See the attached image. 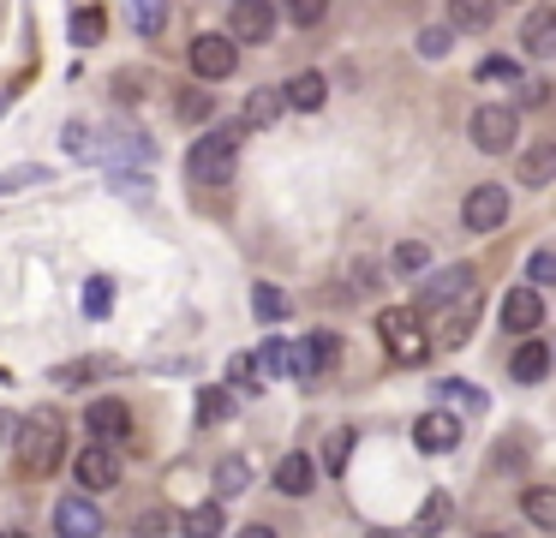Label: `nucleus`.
I'll return each mask as SVG.
<instances>
[{"mask_svg": "<svg viewBox=\"0 0 556 538\" xmlns=\"http://www.w3.org/2000/svg\"><path fill=\"white\" fill-rule=\"evenodd\" d=\"M61 454H66V425H61V413L37 406V413L18 425V461H25L30 478H49L54 466H61Z\"/></svg>", "mask_w": 556, "mask_h": 538, "instance_id": "1", "label": "nucleus"}, {"mask_svg": "<svg viewBox=\"0 0 556 538\" xmlns=\"http://www.w3.org/2000/svg\"><path fill=\"white\" fill-rule=\"evenodd\" d=\"M233 162H240V126H216L186 150V174H192L198 186H228Z\"/></svg>", "mask_w": 556, "mask_h": 538, "instance_id": "2", "label": "nucleus"}, {"mask_svg": "<svg viewBox=\"0 0 556 538\" xmlns=\"http://www.w3.org/2000/svg\"><path fill=\"white\" fill-rule=\"evenodd\" d=\"M377 335H383V347H389V359H395V365H419V359L431 353V341H425L419 311H413V305L377 311Z\"/></svg>", "mask_w": 556, "mask_h": 538, "instance_id": "3", "label": "nucleus"}, {"mask_svg": "<svg viewBox=\"0 0 556 538\" xmlns=\"http://www.w3.org/2000/svg\"><path fill=\"white\" fill-rule=\"evenodd\" d=\"M472 143H479L484 155H508L520 143V114L508 102H484L472 108Z\"/></svg>", "mask_w": 556, "mask_h": 538, "instance_id": "4", "label": "nucleus"}, {"mask_svg": "<svg viewBox=\"0 0 556 538\" xmlns=\"http://www.w3.org/2000/svg\"><path fill=\"white\" fill-rule=\"evenodd\" d=\"M192 72L204 84H222V78H233L240 72V42L233 36H216V30H204L192 42Z\"/></svg>", "mask_w": 556, "mask_h": 538, "instance_id": "5", "label": "nucleus"}, {"mask_svg": "<svg viewBox=\"0 0 556 538\" xmlns=\"http://www.w3.org/2000/svg\"><path fill=\"white\" fill-rule=\"evenodd\" d=\"M460 293H472V263H448V270L425 275V281L413 287V305H419V311H437V305H455Z\"/></svg>", "mask_w": 556, "mask_h": 538, "instance_id": "6", "label": "nucleus"}, {"mask_svg": "<svg viewBox=\"0 0 556 538\" xmlns=\"http://www.w3.org/2000/svg\"><path fill=\"white\" fill-rule=\"evenodd\" d=\"M508 203H515V191H508V186H472L467 203H460V222H467L472 234H491V227L508 222Z\"/></svg>", "mask_w": 556, "mask_h": 538, "instance_id": "7", "label": "nucleus"}, {"mask_svg": "<svg viewBox=\"0 0 556 538\" xmlns=\"http://www.w3.org/2000/svg\"><path fill=\"white\" fill-rule=\"evenodd\" d=\"M73 478H78V490H114L121 485V454L109 442H85L73 454Z\"/></svg>", "mask_w": 556, "mask_h": 538, "instance_id": "8", "label": "nucleus"}, {"mask_svg": "<svg viewBox=\"0 0 556 538\" xmlns=\"http://www.w3.org/2000/svg\"><path fill=\"white\" fill-rule=\"evenodd\" d=\"M228 36L233 42H269V36H276V7H269V0H233Z\"/></svg>", "mask_w": 556, "mask_h": 538, "instance_id": "9", "label": "nucleus"}, {"mask_svg": "<svg viewBox=\"0 0 556 538\" xmlns=\"http://www.w3.org/2000/svg\"><path fill=\"white\" fill-rule=\"evenodd\" d=\"M544 323V293L539 287H508L503 293V329L508 335H539Z\"/></svg>", "mask_w": 556, "mask_h": 538, "instance_id": "10", "label": "nucleus"}, {"mask_svg": "<svg viewBox=\"0 0 556 538\" xmlns=\"http://www.w3.org/2000/svg\"><path fill=\"white\" fill-rule=\"evenodd\" d=\"M324 365H336V335H329V329H317V335H305L300 347H288V377L312 383Z\"/></svg>", "mask_w": 556, "mask_h": 538, "instance_id": "11", "label": "nucleus"}, {"mask_svg": "<svg viewBox=\"0 0 556 538\" xmlns=\"http://www.w3.org/2000/svg\"><path fill=\"white\" fill-rule=\"evenodd\" d=\"M413 442H419L425 454H448V449H460V418L455 413H419L413 418Z\"/></svg>", "mask_w": 556, "mask_h": 538, "instance_id": "12", "label": "nucleus"}, {"mask_svg": "<svg viewBox=\"0 0 556 538\" xmlns=\"http://www.w3.org/2000/svg\"><path fill=\"white\" fill-rule=\"evenodd\" d=\"M54 526H61V538H102V509L90 497H61L54 502Z\"/></svg>", "mask_w": 556, "mask_h": 538, "instance_id": "13", "label": "nucleus"}, {"mask_svg": "<svg viewBox=\"0 0 556 538\" xmlns=\"http://www.w3.org/2000/svg\"><path fill=\"white\" fill-rule=\"evenodd\" d=\"M281 114H288V102H281V84H257V90L245 96V114H240V126H245V132H269Z\"/></svg>", "mask_w": 556, "mask_h": 538, "instance_id": "14", "label": "nucleus"}, {"mask_svg": "<svg viewBox=\"0 0 556 538\" xmlns=\"http://www.w3.org/2000/svg\"><path fill=\"white\" fill-rule=\"evenodd\" d=\"M85 430L97 442H114L121 430H132V413H126V401H90L85 406Z\"/></svg>", "mask_w": 556, "mask_h": 538, "instance_id": "15", "label": "nucleus"}, {"mask_svg": "<svg viewBox=\"0 0 556 538\" xmlns=\"http://www.w3.org/2000/svg\"><path fill=\"white\" fill-rule=\"evenodd\" d=\"M312 485H317V461H312V454L293 449V454H281V461H276V490H281V497H305Z\"/></svg>", "mask_w": 556, "mask_h": 538, "instance_id": "16", "label": "nucleus"}, {"mask_svg": "<svg viewBox=\"0 0 556 538\" xmlns=\"http://www.w3.org/2000/svg\"><path fill=\"white\" fill-rule=\"evenodd\" d=\"M281 102H288L293 114H317V108L329 102V84L317 78V72H300V78H288V84H281Z\"/></svg>", "mask_w": 556, "mask_h": 538, "instance_id": "17", "label": "nucleus"}, {"mask_svg": "<svg viewBox=\"0 0 556 538\" xmlns=\"http://www.w3.org/2000/svg\"><path fill=\"white\" fill-rule=\"evenodd\" d=\"M508 371H515V383H544L551 377V347H544L539 335H527V341L515 347V359H508Z\"/></svg>", "mask_w": 556, "mask_h": 538, "instance_id": "18", "label": "nucleus"}, {"mask_svg": "<svg viewBox=\"0 0 556 538\" xmlns=\"http://www.w3.org/2000/svg\"><path fill=\"white\" fill-rule=\"evenodd\" d=\"M520 42H527V54H532V60H551V54H556V12H551V7L532 12L527 30H520Z\"/></svg>", "mask_w": 556, "mask_h": 538, "instance_id": "19", "label": "nucleus"}, {"mask_svg": "<svg viewBox=\"0 0 556 538\" xmlns=\"http://www.w3.org/2000/svg\"><path fill=\"white\" fill-rule=\"evenodd\" d=\"M448 24L467 30V36L491 30V24H496V0H448Z\"/></svg>", "mask_w": 556, "mask_h": 538, "instance_id": "20", "label": "nucleus"}, {"mask_svg": "<svg viewBox=\"0 0 556 538\" xmlns=\"http://www.w3.org/2000/svg\"><path fill=\"white\" fill-rule=\"evenodd\" d=\"M66 30H73V42H78V48H97V42H102V30H109V18H102L97 0H78L73 18H66Z\"/></svg>", "mask_w": 556, "mask_h": 538, "instance_id": "21", "label": "nucleus"}, {"mask_svg": "<svg viewBox=\"0 0 556 538\" xmlns=\"http://www.w3.org/2000/svg\"><path fill=\"white\" fill-rule=\"evenodd\" d=\"M109 371H121V365H114V359H73V365H54L49 383H54V389H78V383L109 377Z\"/></svg>", "mask_w": 556, "mask_h": 538, "instance_id": "22", "label": "nucleus"}, {"mask_svg": "<svg viewBox=\"0 0 556 538\" xmlns=\"http://www.w3.org/2000/svg\"><path fill=\"white\" fill-rule=\"evenodd\" d=\"M448 521H455V497H448V490H431V497H425V509H419V521H413V533L437 538Z\"/></svg>", "mask_w": 556, "mask_h": 538, "instance_id": "23", "label": "nucleus"}, {"mask_svg": "<svg viewBox=\"0 0 556 538\" xmlns=\"http://www.w3.org/2000/svg\"><path fill=\"white\" fill-rule=\"evenodd\" d=\"M222 526H228V514H222V502L210 497V502H198V509H186L180 533L186 538H222Z\"/></svg>", "mask_w": 556, "mask_h": 538, "instance_id": "24", "label": "nucleus"}, {"mask_svg": "<svg viewBox=\"0 0 556 538\" xmlns=\"http://www.w3.org/2000/svg\"><path fill=\"white\" fill-rule=\"evenodd\" d=\"M472 323H479V299H472V293H460V305L443 317V335H437V341H443V347H460V341L472 335Z\"/></svg>", "mask_w": 556, "mask_h": 538, "instance_id": "25", "label": "nucleus"}, {"mask_svg": "<svg viewBox=\"0 0 556 538\" xmlns=\"http://www.w3.org/2000/svg\"><path fill=\"white\" fill-rule=\"evenodd\" d=\"M126 18L138 36H162L168 30V0H126Z\"/></svg>", "mask_w": 556, "mask_h": 538, "instance_id": "26", "label": "nucleus"}, {"mask_svg": "<svg viewBox=\"0 0 556 538\" xmlns=\"http://www.w3.org/2000/svg\"><path fill=\"white\" fill-rule=\"evenodd\" d=\"M437 395H443V413H484V395L479 389H467V383H460V377H443V383H437Z\"/></svg>", "mask_w": 556, "mask_h": 538, "instance_id": "27", "label": "nucleus"}, {"mask_svg": "<svg viewBox=\"0 0 556 538\" xmlns=\"http://www.w3.org/2000/svg\"><path fill=\"white\" fill-rule=\"evenodd\" d=\"M245 485H252V466H245V454H228V461L216 466V502L240 497Z\"/></svg>", "mask_w": 556, "mask_h": 538, "instance_id": "28", "label": "nucleus"}, {"mask_svg": "<svg viewBox=\"0 0 556 538\" xmlns=\"http://www.w3.org/2000/svg\"><path fill=\"white\" fill-rule=\"evenodd\" d=\"M252 365H257V383H269V377H288V341H281V335H269V341L252 353Z\"/></svg>", "mask_w": 556, "mask_h": 538, "instance_id": "29", "label": "nucleus"}, {"mask_svg": "<svg viewBox=\"0 0 556 538\" xmlns=\"http://www.w3.org/2000/svg\"><path fill=\"white\" fill-rule=\"evenodd\" d=\"M520 509H527L532 526H544V533H551V526H556V490L551 485H532L527 497H520Z\"/></svg>", "mask_w": 556, "mask_h": 538, "instance_id": "30", "label": "nucleus"}, {"mask_svg": "<svg viewBox=\"0 0 556 538\" xmlns=\"http://www.w3.org/2000/svg\"><path fill=\"white\" fill-rule=\"evenodd\" d=\"M61 143H66V155H73V162H97L102 155V143H97V132L85 126V120H73V126L61 132Z\"/></svg>", "mask_w": 556, "mask_h": 538, "instance_id": "31", "label": "nucleus"}, {"mask_svg": "<svg viewBox=\"0 0 556 538\" xmlns=\"http://www.w3.org/2000/svg\"><path fill=\"white\" fill-rule=\"evenodd\" d=\"M551 167H556V143L527 150V155H520V186H544V179H551Z\"/></svg>", "mask_w": 556, "mask_h": 538, "instance_id": "32", "label": "nucleus"}, {"mask_svg": "<svg viewBox=\"0 0 556 538\" xmlns=\"http://www.w3.org/2000/svg\"><path fill=\"white\" fill-rule=\"evenodd\" d=\"M252 311H257V323H281V317H288V293L269 287V281H257L252 287Z\"/></svg>", "mask_w": 556, "mask_h": 538, "instance_id": "33", "label": "nucleus"}, {"mask_svg": "<svg viewBox=\"0 0 556 538\" xmlns=\"http://www.w3.org/2000/svg\"><path fill=\"white\" fill-rule=\"evenodd\" d=\"M109 155H114L121 167H126V162H150V155H156V143H150L144 132H114V150H109Z\"/></svg>", "mask_w": 556, "mask_h": 538, "instance_id": "34", "label": "nucleus"}, {"mask_svg": "<svg viewBox=\"0 0 556 538\" xmlns=\"http://www.w3.org/2000/svg\"><path fill=\"white\" fill-rule=\"evenodd\" d=\"M174 114H180L186 126H204V120L216 114V102H210L204 90H174Z\"/></svg>", "mask_w": 556, "mask_h": 538, "instance_id": "35", "label": "nucleus"}, {"mask_svg": "<svg viewBox=\"0 0 556 538\" xmlns=\"http://www.w3.org/2000/svg\"><path fill=\"white\" fill-rule=\"evenodd\" d=\"M233 413V395L228 389H204V395H198V425H222V418H228Z\"/></svg>", "mask_w": 556, "mask_h": 538, "instance_id": "36", "label": "nucleus"}, {"mask_svg": "<svg viewBox=\"0 0 556 538\" xmlns=\"http://www.w3.org/2000/svg\"><path fill=\"white\" fill-rule=\"evenodd\" d=\"M114 311V281L109 275H90L85 281V317H109Z\"/></svg>", "mask_w": 556, "mask_h": 538, "instance_id": "37", "label": "nucleus"}, {"mask_svg": "<svg viewBox=\"0 0 556 538\" xmlns=\"http://www.w3.org/2000/svg\"><path fill=\"white\" fill-rule=\"evenodd\" d=\"M109 191H114V198H126V203H150V191H156V186H150V174H126V167H121V174L109 179Z\"/></svg>", "mask_w": 556, "mask_h": 538, "instance_id": "38", "label": "nucleus"}, {"mask_svg": "<svg viewBox=\"0 0 556 538\" xmlns=\"http://www.w3.org/2000/svg\"><path fill=\"white\" fill-rule=\"evenodd\" d=\"M42 179H49V167H42V162L7 167V174H0V198H7V191H25V186H42Z\"/></svg>", "mask_w": 556, "mask_h": 538, "instance_id": "39", "label": "nucleus"}, {"mask_svg": "<svg viewBox=\"0 0 556 538\" xmlns=\"http://www.w3.org/2000/svg\"><path fill=\"white\" fill-rule=\"evenodd\" d=\"M353 437H359V430H353V425H341L336 430V437H329V478H341V473H348V454H353Z\"/></svg>", "mask_w": 556, "mask_h": 538, "instance_id": "40", "label": "nucleus"}, {"mask_svg": "<svg viewBox=\"0 0 556 538\" xmlns=\"http://www.w3.org/2000/svg\"><path fill=\"white\" fill-rule=\"evenodd\" d=\"M479 78H484V84H520V66H515L508 54H484V60H479Z\"/></svg>", "mask_w": 556, "mask_h": 538, "instance_id": "41", "label": "nucleus"}, {"mask_svg": "<svg viewBox=\"0 0 556 538\" xmlns=\"http://www.w3.org/2000/svg\"><path fill=\"white\" fill-rule=\"evenodd\" d=\"M425 263H431V251H425L419 239H401V246H395V270H401V275H419Z\"/></svg>", "mask_w": 556, "mask_h": 538, "instance_id": "42", "label": "nucleus"}, {"mask_svg": "<svg viewBox=\"0 0 556 538\" xmlns=\"http://www.w3.org/2000/svg\"><path fill=\"white\" fill-rule=\"evenodd\" d=\"M448 48H455V30H443V24H431V30H419V54H425V60H443Z\"/></svg>", "mask_w": 556, "mask_h": 538, "instance_id": "43", "label": "nucleus"}, {"mask_svg": "<svg viewBox=\"0 0 556 538\" xmlns=\"http://www.w3.org/2000/svg\"><path fill=\"white\" fill-rule=\"evenodd\" d=\"M329 0H288V18L300 24V30H312V24H324Z\"/></svg>", "mask_w": 556, "mask_h": 538, "instance_id": "44", "label": "nucleus"}, {"mask_svg": "<svg viewBox=\"0 0 556 538\" xmlns=\"http://www.w3.org/2000/svg\"><path fill=\"white\" fill-rule=\"evenodd\" d=\"M371 287H377V270H371V263H359V258H353V263H348V287H341V293H348V299H359V293H371Z\"/></svg>", "mask_w": 556, "mask_h": 538, "instance_id": "45", "label": "nucleus"}, {"mask_svg": "<svg viewBox=\"0 0 556 538\" xmlns=\"http://www.w3.org/2000/svg\"><path fill=\"white\" fill-rule=\"evenodd\" d=\"M228 377H233V389H245V395H252V389H264V383H257V365H252V359H233V365H228Z\"/></svg>", "mask_w": 556, "mask_h": 538, "instance_id": "46", "label": "nucleus"}, {"mask_svg": "<svg viewBox=\"0 0 556 538\" xmlns=\"http://www.w3.org/2000/svg\"><path fill=\"white\" fill-rule=\"evenodd\" d=\"M556 281V258L551 251H532V287H551Z\"/></svg>", "mask_w": 556, "mask_h": 538, "instance_id": "47", "label": "nucleus"}, {"mask_svg": "<svg viewBox=\"0 0 556 538\" xmlns=\"http://www.w3.org/2000/svg\"><path fill=\"white\" fill-rule=\"evenodd\" d=\"M162 533H168V514H162V509L138 514V538H162Z\"/></svg>", "mask_w": 556, "mask_h": 538, "instance_id": "48", "label": "nucleus"}, {"mask_svg": "<svg viewBox=\"0 0 556 538\" xmlns=\"http://www.w3.org/2000/svg\"><path fill=\"white\" fill-rule=\"evenodd\" d=\"M520 102H527V108H544V102H551V84H527V90H520Z\"/></svg>", "mask_w": 556, "mask_h": 538, "instance_id": "49", "label": "nucleus"}, {"mask_svg": "<svg viewBox=\"0 0 556 538\" xmlns=\"http://www.w3.org/2000/svg\"><path fill=\"white\" fill-rule=\"evenodd\" d=\"M233 538H276V526H240Z\"/></svg>", "mask_w": 556, "mask_h": 538, "instance_id": "50", "label": "nucleus"}, {"mask_svg": "<svg viewBox=\"0 0 556 538\" xmlns=\"http://www.w3.org/2000/svg\"><path fill=\"white\" fill-rule=\"evenodd\" d=\"M0 538H30V533H18V526H0Z\"/></svg>", "mask_w": 556, "mask_h": 538, "instance_id": "51", "label": "nucleus"}, {"mask_svg": "<svg viewBox=\"0 0 556 538\" xmlns=\"http://www.w3.org/2000/svg\"><path fill=\"white\" fill-rule=\"evenodd\" d=\"M371 538H395V533H371Z\"/></svg>", "mask_w": 556, "mask_h": 538, "instance_id": "52", "label": "nucleus"}, {"mask_svg": "<svg viewBox=\"0 0 556 538\" xmlns=\"http://www.w3.org/2000/svg\"><path fill=\"white\" fill-rule=\"evenodd\" d=\"M479 538H503V533H479Z\"/></svg>", "mask_w": 556, "mask_h": 538, "instance_id": "53", "label": "nucleus"}, {"mask_svg": "<svg viewBox=\"0 0 556 538\" xmlns=\"http://www.w3.org/2000/svg\"><path fill=\"white\" fill-rule=\"evenodd\" d=\"M0 383H7V371H0Z\"/></svg>", "mask_w": 556, "mask_h": 538, "instance_id": "54", "label": "nucleus"}]
</instances>
